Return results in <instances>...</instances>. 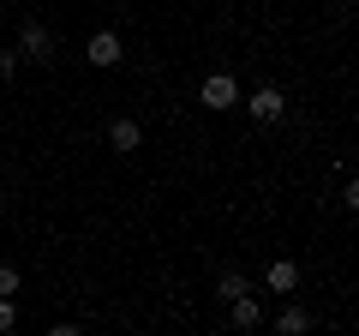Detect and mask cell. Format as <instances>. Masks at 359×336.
I'll list each match as a JSON object with an SVG mask.
<instances>
[{
    "label": "cell",
    "mask_w": 359,
    "mask_h": 336,
    "mask_svg": "<svg viewBox=\"0 0 359 336\" xmlns=\"http://www.w3.org/2000/svg\"><path fill=\"white\" fill-rule=\"evenodd\" d=\"M276 330H282V336H299V330H311V312L294 300V306H282V312H276Z\"/></svg>",
    "instance_id": "cell-8"
},
{
    "label": "cell",
    "mask_w": 359,
    "mask_h": 336,
    "mask_svg": "<svg viewBox=\"0 0 359 336\" xmlns=\"http://www.w3.org/2000/svg\"><path fill=\"white\" fill-rule=\"evenodd\" d=\"M347 210H353V217H359V174H353V181H347Z\"/></svg>",
    "instance_id": "cell-13"
},
{
    "label": "cell",
    "mask_w": 359,
    "mask_h": 336,
    "mask_svg": "<svg viewBox=\"0 0 359 336\" xmlns=\"http://www.w3.org/2000/svg\"><path fill=\"white\" fill-rule=\"evenodd\" d=\"M198 103H204L210 115H222V108H233V103H240V78H233V72H210L204 84H198Z\"/></svg>",
    "instance_id": "cell-1"
},
{
    "label": "cell",
    "mask_w": 359,
    "mask_h": 336,
    "mask_svg": "<svg viewBox=\"0 0 359 336\" xmlns=\"http://www.w3.org/2000/svg\"><path fill=\"white\" fill-rule=\"evenodd\" d=\"M84 60H90V66H96V72H114V66H120V60H126V42H120V37H114V30H96V37H90V42H84Z\"/></svg>",
    "instance_id": "cell-2"
},
{
    "label": "cell",
    "mask_w": 359,
    "mask_h": 336,
    "mask_svg": "<svg viewBox=\"0 0 359 336\" xmlns=\"http://www.w3.org/2000/svg\"><path fill=\"white\" fill-rule=\"evenodd\" d=\"M240 103L252 108V120H264V127H269V120H282V115H287V96L276 91V84H257L252 96H240Z\"/></svg>",
    "instance_id": "cell-3"
},
{
    "label": "cell",
    "mask_w": 359,
    "mask_h": 336,
    "mask_svg": "<svg viewBox=\"0 0 359 336\" xmlns=\"http://www.w3.org/2000/svg\"><path fill=\"white\" fill-rule=\"evenodd\" d=\"M108 144H114L120 156H132L144 144V127H138V120H108Z\"/></svg>",
    "instance_id": "cell-6"
},
{
    "label": "cell",
    "mask_w": 359,
    "mask_h": 336,
    "mask_svg": "<svg viewBox=\"0 0 359 336\" xmlns=\"http://www.w3.org/2000/svg\"><path fill=\"white\" fill-rule=\"evenodd\" d=\"M18 66H25V54H18V49H6V54H0V78H13Z\"/></svg>",
    "instance_id": "cell-12"
},
{
    "label": "cell",
    "mask_w": 359,
    "mask_h": 336,
    "mask_svg": "<svg viewBox=\"0 0 359 336\" xmlns=\"http://www.w3.org/2000/svg\"><path fill=\"white\" fill-rule=\"evenodd\" d=\"M216 295H222V300H240V295H252L245 271H222V276H216Z\"/></svg>",
    "instance_id": "cell-9"
},
{
    "label": "cell",
    "mask_w": 359,
    "mask_h": 336,
    "mask_svg": "<svg viewBox=\"0 0 359 336\" xmlns=\"http://www.w3.org/2000/svg\"><path fill=\"white\" fill-rule=\"evenodd\" d=\"M228 318H233V330H257V324H264V306H257V295L228 300Z\"/></svg>",
    "instance_id": "cell-7"
},
{
    "label": "cell",
    "mask_w": 359,
    "mask_h": 336,
    "mask_svg": "<svg viewBox=\"0 0 359 336\" xmlns=\"http://www.w3.org/2000/svg\"><path fill=\"white\" fill-rule=\"evenodd\" d=\"M264 288H269V295H294V288H299V264L294 259H276L264 271Z\"/></svg>",
    "instance_id": "cell-5"
},
{
    "label": "cell",
    "mask_w": 359,
    "mask_h": 336,
    "mask_svg": "<svg viewBox=\"0 0 359 336\" xmlns=\"http://www.w3.org/2000/svg\"><path fill=\"white\" fill-rule=\"evenodd\" d=\"M13 324H18V300L0 295V330H13Z\"/></svg>",
    "instance_id": "cell-10"
},
{
    "label": "cell",
    "mask_w": 359,
    "mask_h": 336,
    "mask_svg": "<svg viewBox=\"0 0 359 336\" xmlns=\"http://www.w3.org/2000/svg\"><path fill=\"white\" fill-rule=\"evenodd\" d=\"M0 295H13V300H18V271H13V264H0Z\"/></svg>",
    "instance_id": "cell-11"
},
{
    "label": "cell",
    "mask_w": 359,
    "mask_h": 336,
    "mask_svg": "<svg viewBox=\"0 0 359 336\" xmlns=\"http://www.w3.org/2000/svg\"><path fill=\"white\" fill-rule=\"evenodd\" d=\"M18 54H25V60H54V37H48V25H36V18H30L25 30H18Z\"/></svg>",
    "instance_id": "cell-4"
}]
</instances>
